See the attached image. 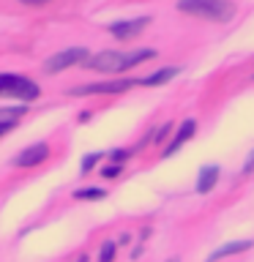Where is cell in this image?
<instances>
[{
    "instance_id": "obj_1",
    "label": "cell",
    "mask_w": 254,
    "mask_h": 262,
    "mask_svg": "<svg viewBox=\"0 0 254 262\" xmlns=\"http://www.w3.org/2000/svg\"><path fill=\"white\" fill-rule=\"evenodd\" d=\"M147 57H153V49H139V52H129V55L112 52L110 49V52H98L93 57H88V69L104 71V74H115V71H126V69H131V66L147 60Z\"/></svg>"
},
{
    "instance_id": "obj_2",
    "label": "cell",
    "mask_w": 254,
    "mask_h": 262,
    "mask_svg": "<svg viewBox=\"0 0 254 262\" xmlns=\"http://www.w3.org/2000/svg\"><path fill=\"white\" fill-rule=\"evenodd\" d=\"M178 11L202 16V19H213V22H227L232 19L235 6L229 0H178Z\"/></svg>"
},
{
    "instance_id": "obj_3",
    "label": "cell",
    "mask_w": 254,
    "mask_h": 262,
    "mask_svg": "<svg viewBox=\"0 0 254 262\" xmlns=\"http://www.w3.org/2000/svg\"><path fill=\"white\" fill-rule=\"evenodd\" d=\"M0 93L8 96H19V98H36L38 96V85L30 79L19 77V74H0Z\"/></svg>"
},
{
    "instance_id": "obj_4",
    "label": "cell",
    "mask_w": 254,
    "mask_h": 262,
    "mask_svg": "<svg viewBox=\"0 0 254 262\" xmlns=\"http://www.w3.org/2000/svg\"><path fill=\"white\" fill-rule=\"evenodd\" d=\"M85 60H88V49L85 47H74V49H63V52L52 55L44 63V69H47V74H57V71L69 69V66H77V63H85Z\"/></svg>"
},
{
    "instance_id": "obj_5",
    "label": "cell",
    "mask_w": 254,
    "mask_h": 262,
    "mask_svg": "<svg viewBox=\"0 0 254 262\" xmlns=\"http://www.w3.org/2000/svg\"><path fill=\"white\" fill-rule=\"evenodd\" d=\"M139 85L137 79H123V82H98V85H85V88H74V96H88V93H120V90H129Z\"/></svg>"
},
{
    "instance_id": "obj_6",
    "label": "cell",
    "mask_w": 254,
    "mask_h": 262,
    "mask_svg": "<svg viewBox=\"0 0 254 262\" xmlns=\"http://www.w3.org/2000/svg\"><path fill=\"white\" fill-rule=\"evenodd\" d=\"M151 22L147 16H142V19H129V22H115V25H110V33L115 38H134L137 33H142L145 30V25Z\"/></svg>"
},
{
    "instance_id": "obj_7",
    "label": "cell",
    "mask_w": 254,
    "mask_h": 262,
    "mask_svg": "<svg viewBox=\"0 0 254 262\" xmlns=\"http://www.w3.org/2000/svg\"><path fill=\"white\" fill-rule=\"evenodd\" d=\"M49 156V147L41 142V145H30L28 150H22L19 156L14 159V164L16 167H36V164H41Z\"/></svg>"
},
{
    "instance_id": "obj_8",
    "label": "cell",
    "mask_w": 254,
    "mask_h": 262,
    "mask_svg": "<svg viewBox=\"0 0 254 262\" xmlns=\"http://www.w3.org/2000/svg\"><path fill=\"white\" fill-rule=\"evenodd\" d=\"M194 128H197V123H194V120H183V126H180V131L175 134V139H172V142L167 145L164 156H167V159H170V156H175V153H178V147H180V145H186L188 139L194 137Z\"/></svg>"
},
{
    "instance_id": "obj_9",
    "label": "cell",
    "mask_w": 254,
    "mask_h": 262,
    "mask_svg": "<svg viewBox=\"0 0 254 262\" xmlns=\"http://www.w3.org/2000/svg\"><path fill=\"white\" fill-rule=\"evenodd\" d=\"M216 183H219V167H205L200 172V180H197V191H200V194H210Z\"/></svg>"
},
{
    "instance_id": "obj_10",
    "label": "cell",
    "mask_w": 254,
    "mask_h": 262,
    "mask_svg": "<svg viewBox=\"0 0 254 262\" xmlns=\"http://www.w3.org/2000/svg\"><path fill=\"white\" fill-rule=\"evenodd\" d=\"M254 241H238V243H227V246H221V249H216L210 254V262L213 259H219V257H229V254H238V251H246V249H251Z\"/></svg>"
},
{
    "instance_id": "obj_11",
    "label": "cell",
    "mask_w": 254,
    "mask_h": 262,
    "mask_svg": "<svg viewBox=\"0 0 254 262\" xmlns=\"http://www.w3.org/2000/svg\"><path fill=\"white\" fill-rule=\"evenodd\" d=\"M178 74V69H161V71H156V74H151V77H145V79H137L139 85H161V82H167V79H172Z\"/></svg>"
},
{
    "instance_id": "obj_12",
    "label": "cell",
    "mask_w": 254,
    "mask_h": 262,
    "mask_svg": "<svg viewBox=\"0 0 254 262\" xmlns=\"http://www.w3.org/2000/svg\"><path fill=\"white\" fill-rule=\"evenodd\" d=\"M74 196H77V200H104L107 191L104 188H82V191H77Z\"/></svg>"
},
{
    "instance_id": "obj_13",
    "label": "cell",
    "mask_w": 254,
    "mask_h": 262,
    "mask_svg": "<svg viewBox=\"0 0 254 262\" xmlns=\"http://www.w3.org/2000/svg\"><path fill=\"white\" fill-rule=\"evenodd\" d=\"M112 259H115V243L107 241L101 246V251H98V262H112Z\"/></svg>"
},
{
    "instance_id": "obj_14",
    "label": "cell",
    "mask_w": 254,
    "mask_h": 262,
    "mask_svg": "<svg viewBox=\"0 0 254 262\" xmlns=\"http://www.w3.org/2000/svg\"><path fill=\"white\" fill-rule=\"evenodd\" d=\"M98 159H101V153H90L88 159L82 161V172H88V169H90V167H93V164L98 161Z\"/></svg>"
},
{
    "instance_id": "obj_15",
    "label": "cell",
    "mask_w": 254,
    "mask_h": 262,
    "mask_svg": "<svg viewBox=\"0 0 254 262\" xmlns=\"http://www.w3.org/2000/svg\"><path fill=\"white\" fill-rule=\"evenodd\" d=\"M101 175H104V178H118V175H120V167H118V164H115V167H104Z\"/></svg>"
},
{
    "instance_id": "obj_16",
    "label": "cell",
    "mask_w": 254,
    "mask_h": 262,
    "mask_svg": "<svg viewBox=\"0 0 254 262\" xmlns=\"http://www.w3.org/2000/svg\"><path fill=\"white\" fill-rule=\"evenodd\" d=\"M172 131V123H167V126H161V131H156V142H161V139H167V134Z\"/></svg>"
},
{
    "instance_id": "obj_17",
    "label": "cell",
    "mask_w": 254,
    "mask_h": 262,
    "mask_svg": "<svg viewBox=\"0 0 254 262\" xmlns=\"http://www.w3.org/2000/svg\"><path fill=\"white\" fill-rule=\"evenodd\" d=\"M251 172H254V153L249 156V161L243 164V175H251Z\"/></svg>"
},
{
    "instance_id": "obj_18",
    "label": "cell",
    "mask_w": 254,
    "mask_h": 262,
    "mask_svg": "<svg viewBox=\"0 0 254 262\" xmlns=\"http://www.w3.org/2000/svg\"><path fill=\"white\" fill-rule=\"evenodd\" d=\"M14 128V120H0V137L6 134V131H11Z\"/></svg>"
},
{
    "instance_id": "obj_19",
    "label": "cell",
    "mask_w": 254,
    "mask_h": 262,
    "mask_svg": "<svg viewBox=\"0 0 254 262\" xmlns=\"http://www.w3.org/2000/svg\"><path fill=\"white\" fill-rule=\"evenodd\" d=\"M123 159H129L126 150H115V153H112V161H123Z\"/></svg>"
},
{
    "instance_id": "obj_20",
    "label": "cell",
    "mask_w": 254,
    "mask_h": 262,
    "mask_svg": "<svg viewBox=\"0 0 254 262\" xmlns=\"http://www.w3.org/2000/svg\"><path fill=\"white\" fill-rule=\"evenodd\" d=\"M25 6H44V3H49V0H22Z\"/></svg>"
},
{
    "instance_id": "obj_21",
    "label": "cell",
    "mask_w": 254,
    "mask_h": 262,
    "mask_svg": "<svg viewBox=\"0 0 254 262\" xmlns=\"http://www.w3.org/2000/svg\"><path fill=\"white\" fill-rule=\"evenodd\" d=\"M170 262H178V259H170Z\"/></svg>"
}]
</instances>
